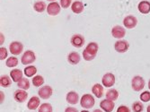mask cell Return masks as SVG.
Returning <instances> with one entry per match:
<instances>
[{
    "mask_svg": "<svg viewBox=\"0 0 150 112\" xmlns=\"http://www.w3.org/2000/svg\"><path fill=\"white\" fill-rule=\"evenodd\" d=\"M93 112H103V111H102L101 109H94Z\"/></svg>",
    "mask_w": 150,
    "mask_h": 112,
    "instance_id": "74e56055",
    "label": "cell"
},
{
    "mask_svg": "<svg viewBox=\"0 0 150 112\" xmlns=\"http://www.w3.org/2000/svg\"><path fill=\"white\" fill-rule=\"evenodd\" d=\"M23 74L21 69H13L10 72V77L12 78L13 82H18L23 79Z\"/></svg>",
    "mask_w": 150,
    "mask_h": 112,
    "instance_id": "9a60e30c",
    "label": "cell"
},
{
    "mask_svg": "<svg viewBox=\"0 0 150 112\" xmlns=\"http://www.w3.org/2000/svg\"><path fill=\"white\" fill-rule=\"evenodd\" d=\"M80 104H81V107H83L84 108H93L95 104L94 97L92 94H84L81 97Z\"/></svg>",
    "mask_w": 150,
    "mask_h": 112,
    "instance_id": "7a4b0ae2",
    "label": "cell"
},
{
    "mask_svg": "<svg viewBox=\"0 0 150 112\" xmlns=\"http://www.w3.org/2000/svg\"><path fill=\"white\" fill-rule=\"evenodd\" d=\"M60 6L57 2H50L47 6V13L50 16H56L60 13Z\"/></svg>",
    "mask_w": 150,
    "mask_h": 112,
    "instance_id": "5b68a950",
    "label": "cell"
},
{
    "mask_svg": "<svg viewBox=\"0 0 150 112\" xmlns=\"http://www.w3.org/2000/svg\"><path fill=\"white\" fill-rule=\"evenodd\" d=\"M12 81L13 80H11V77H9L8 75H1V77H0V85L4 88L10 87L12 85Z\"/></svg>",
    "mask_w": 150,
    "mask_h": 112,
    "instance_id": "7402d4cb",
    "label": "cell"
},
{
    "mask_svg": "<svg viewBox=\"0 0 150 112\" xmlns=\"http://www.w3.org/2000/svg\"><path fill=\"white\" fill-rule=\"evenodd\" d=\"M67 101L69 102V104H74V105L78 103V101H79L78 94L74 91L69 92V93L67 94Z\"/></svg>",
    "mask_w": 150,
    "mask_h": 112,
    "instance_id": "e0dca14e",
    "label": "cell"
},
{
    "mask_svg": "<svg viewBox=\"0 0 150 112\" xmlns=\"http://www.w3.org/2000/svg\"><path fill=\"white\" fill-rule=\"evenodd\" d=\"M81 60L80 55L77 52H71L67 56V61L71 65H77Z\"/></svg>",
    "mask_w": 150,
    "mask_h": 112,
    "instance_id": "ac0fdd59",
    "label": "cell"
},
{
    "mask_svg": "<svg viewBox=\"0 0 150 112\" xmlns=\"http://www.w3.org/2000/svg\"><path fill=\"white\" fill-rule=\"evenodd\" d=\"M65 112H78V110L76 108H72V107H69L65 109Z\"/></svg>",
    "mask_w": 150,
    "mask_h": 112,
    "instance_id": "e575fe53",
    "label": "cell"
},
{
    "mask_svg": "<svg viewBox=\"0 0 150 112\" xmlns=\"http://www.w3.org/2000/svg\"><path fill=\"white\" fill-rule=\"evenodd\" d=\"M53 108L51 104L50 103H43L39 107V112H52Z\"/></svg>",
    "mask_w": 150,
    "mask_h": 112,
    "instance_id": "83f0119b",
    "label": "cell"
},
{
    "mask_svg": "<svg viewBox=\"0 0 150 112\" xmlns=\"http://www.w3.org/2000/svg\"><path fill=\"white\" fill-rule=\"evenodd\" d=\"M146 111H147V112H150V105L147 107V108H146Z\"/></svg>",
    "mask_w": 150,
    "mask_h": 112,
    "instance_id": "f35d334b",
    "label": "cell"
},
{
    "mask_svg": "<svg viewBox=\"0 0 150 112\" xmlns=\"http://www.w3.org/2000/svg\"><path fill=\"white\" fill-rule=\"evenodd\" d=\"M48 1H50V2H55L56 0H48Z\"/></svg>",
    "mask_w": 150,
    "mask_h": 112,
    "instance_id": "ab89813d",
    "label": "cell"
},
{
    "mask_svg": "<svg viewBox=\"0 0 150 112\" xmlns=\"http://www.w3.org/2000/svg\"><path fill=\"white\" fill-rule=\"evenodd\" d=\"M102 82H103V85L104 87H107V88L112 87L114 85V83H115V76H114V75L112 74V73L105 74L102 78Z\"/></svg>",
    "mask_w": 150,
    "mask_h": 112,
    "instance_id": "8992f818",
    "label": "cell"
},
{
    "mask_svg": "<svg viewBox=\"0 0 150 112\" xmlns=\"http://www.w3.org/2000/svg\"><path fill=\"white\" fill-rule=\"evenodd\" d=\"M40 100L38 97L33 96L29 100L28 103H27V108L30 110H34L38 108V107H40Z\"/></svg>",
    "mask_w": 150,
    "mask_h": 112,
    "instance_id": "2e32d148",
    "label": "cell"
},
{
    "mask_svg": "<svg viewBox=\"0 0 150 112\" xmlns=\"http://www.w3.org/2000/svg\"><path fill=\"white\" fill-rule=\"evenodd\" d=\"M71 5V0H60V6L62 8H69Z\"/></svg>",
    "mask_w": 150,
    "mask_h": 112,
    "instance_id": "d6a6232c",
    "label": "cell"
},
{
    "mask_svg": "<svg viewBox=\"0 0 150 112\" xmlns=\"http://www.w3.org/2000/svg\"><path fill=\"white\" fill-rule=\"evenodd\" d=\"M131 87L135 92L142 91L145 87V80L139 75L134 76L131 81Z\"/></svg>",
    "mask_w": 150,
    "mask_h": 112,
    "instance_id": "3957f363",
    "label": "cell"
},
{
    "mask_svg": "<svg viewBox=\"0 0 150 112\" xmlns=\"http://www.w3.org/2000/svg\"><path fill=\"white\" fill-rule=\"evenodd\" d=\"M23 73L27 77H33L37 73V68L34 66H28L24 68Z\"/></svg>",
    "mask_w": 150,
    "mask_h": 112,
    "instance_id": "cb8c5ba5",
    "label": "cell"
},
{
    "mask_svg": "<svg viewBox=\"0 0 150 112\" xmlns=\"http://www.w3.org/2000/svg\"><path fill=\"white\" fill-rule=\"evenodd\" d=\"M117 112H131L130 109L127 107V106H124V105H121L117 109Z\"/></svg>",
    "mask_w": 150,
    "mask_h": 112,
    "instance_id": "836d02e7",
    "label": "cell"
},
{
    "mask_svg": "<svg viewBox=\"0 0 150 112\" xmlns=\"http://www.w3.org/2000/svg\"><path fill=\"white\" fill-rule=\"evenodd\" d=\"M0 102H1V104L4 102V100H5V94H4V92H0Z\"/></svg>",
    "mask_w": 150,
    "mask_h": 112,
    "instance_id": "d590c367",
    "label": "cell"
},
{
    "mask_svg": "<svg viewBox=\"0 0 150 112\" xmlns=\"http://www.w3.org/2000/svg\"><path fill=\"white\" fill-rule=\"evenodd\" d=\"M33 8L37 13H42L45 11V9H47V6L43 1H37L33 5Z\"/></svg>",
    "mask_w": 150,
    "mask_h": 112,
    "instance_id": "d4e9b609",
    "label": "cell"
},
{
    "mask_svg": "<svg viewBox=\"0 0 150 112\" xmlns=\"http://www.w3.org/2000/svg\"><path fill=\"white\" fill-rule=\"evenodd\" d=\"M84 8H85L84 4L80 1H75L71 6V10L75 13H81L84 11Z\"/></svg>",
    "mask_w": 150,
    "mask_h": 112,
    "instance_id": "44dd1931",
    "label": "cell"
},
{
    "mask_svg": "<svg viewBox=\"0 0 150 112\" xmlns=\"http://www.w3.org/2000/svg\"><path fill=\"white\" fill-rule=\"evenodd\" d=\"M81 112H89V111L88 110H82Z\"/></svg>",
    "mask_w": 150,
    "mask_h": 112,
    "instance_id": "b9f144b4",
    "label": "cell"
},
{
    "mask_svg": "<svg viewBox=\"0 0 150 112\" xmlns=\"http://www.w3.org/2000/svg\"><path fill=\"white\" fill-rule=\"evenodd\" d=\"M118 97H119V92L115 89H111L106 92V99L107 100L114 101L118 99Z\"/></svg>",
    "mask_w": 150,
    "mask_h": 112,
    "instance_id": "603a6c76",
    "label": "cell"
},
{
    "mask_svg": "<svg viewBox=\"0 0 150 112\" xmlns=\"http://www.w3.org/2000/svg\"><path fill=\"white\" fill-rule=\"evenodd\" d=\"M9 50L11 54H13V56H18L23 52V45L21 42H19V41H13L9 45Z\"/></svg>",
    "mask_w": 150,
    "mask_h": 112,
    "instance_id": "52a82bcc",
    "label": "cell"
},
{
    "mask_svg": "<svg viewBox=\"0 0 150 112\" xmlns=\"http://www.w3.org/2000/svg\"><path fill=\"white\" fill-rule=\"evenodd\" d=\"M99 47L96 42H90L83 51V58L86 61H92L96 57Z\"/></svg>",
    "mask_w": 150,
    "mask_h": 112,
    "instance_id": "6da1fadb",
    "label": "cell"
},
{
    "mask_svg": "<svg viewBox=\"0 0 150 112\" xmlns=\"http://www.w3.org/2000/svg\"><path fill=\"white\" fill-rule=\"evenodd\" d=\"M44 83V78L42 75H36L33 78V85L35 87H40L43 85Z\"/></svg>",
    "mask_w": 150,
    "mask_h": 112,
    "instance_id": "4316f807",
    "label": "cell"
},
{
    "mask_svg": "<svg viewBox=\"0 0 150 112\" xmlns=\"http://www.w3.org/2000/svg\"><path fill=\"white\" fill-rule=\"evenodd\" d=\"M13 98H15V101L16 102H19V103H23L24 102L27 98H28V93L25 92V90H16L13 93Z\"/></svg>",
    "mask_w": 150,
    "mask_h": 112,
    "instance_id": "30bf717a",
    "label": "cell"
},
{
    "mask_svg": "<svg viewBox=\"0 0 150 112\" xmlns=\"http://www.w3.org/2000/svg\"><path fill=\"white\" fill-rule=\"evenodd\" d=\"M70 42L76 48H82L85 45V38L81 34H75L71 37Z\"/></svg>",
    "mask_w": 150,
    "mask_h": 112,
    "instance_id": "9c48e42d",
    "label": "cell"
},
{
    "mask_svg": "<svg viewBox=\"0 0 150 112\" xmlns=\"http://www.w3.org/2000/svg\"><path fill=\"white\" fill-rule=\"evenodd\" d=\"M52 93H53V90L50 85H44L42 88H40V90L38 91V94L40 98H42L43 100L50 99Z\"/></svg>",
    "mask_w": 150,
    "mask_h": 112,
    "instance_id": "ba28073f",
    "label": "cell"
},
{
    "mask_svg": "<svg viewBox=\"0 0 150 112\" xmlns=\"http://www.w3.org/2000/svg\"><path fill=\"white\" fill-rule=\"evenodd\" d=\"M139 99L143 102H148L150 101V92L146 91V92H142L139 96Z\"/></svg>",
    "mask_w": 150,
    "mask_h": 112,
    "instance_id": "4dcf8cb0",
    "label": "cell"
},
{
    "mask_svg": "<svg viewBox=\"0 0 150 112\" xmlns=\"http://www.w3.org/2000/svg\"><path fill=\"white\" fill-rule=\"evenodd\" d=\"M139 11L143 15H147L150 12V2L148 1H141L138 6Z\"/></svg>",
    "mask_w": 150,
    "mask_h": 112,
    "instance_id": "d6986e66",
    "label": "cell"
},
{
    "mask_svg": "<svg viewBox=\"0 0 150 112\" xmlns=\"http://www.w3.org/2000/svg\"><path fill=\"white\" fill-rule=\"evenodd\" d=\"M36 59V57H35V54L33 51L32 50H26L23 57L21 58V61H22V64L23 65H30V64H33Z\"/></svg>",
    "mask_w": 150,
    "mask_h": 112,
    "instance_id": "277c9868",
    "label": "cell"
},
{
    "mask_svg": "<svg viewBox=\"0 0 150 112\" xmlns=\"http://www.w3.org/2000/svg\"><path fill=\"white\" fill-rule=\"evenodd\" d=\"M4 41H5V38H4V34L1 32L0 33V44H3L4 43Z\"/></svg>",
    "mask_w": 150,
    "mask_h": 112,
    "instance_id": "8d00e7d4",
    "label": "cell"
},
{
    "mask_svg": "<svg viewBox=\"0 0 150 112\" xmlns=\"http://www.w3.org/2000/svg\"><path fill=\"white\" fill-rule=\"evenodd\" d=\"M17 86L22 90H28L30 88V82L27 78H23L20 82H17Z\"/></svg>",
    "mask_w": 150,
    "mask_h": 112,
    "instance_id": "484cf974",
    "label": "cell"
},
{
    "mask_svg": "<svg viewBox=\"0 0 150 112\" xmlns=\"http://www.w3.org/2000/svg\"><path fill=\"white\" fill-rule=\"evenodd\" d=\"M123 24L125 28L128 29H133L138 24V19L133 15H128L123 20Z\"/></svg>",
    "mask_w": 150,
    "mask_h": 112,
    "instance_id": "7c38bea8",
    "label": "cell"
},
{
    "mask_svg": "<svg viewBox=\"0 0 150 112\" xmlns=\"http://www.w3.org/2000/svg\"><path fill=\"white\" fill-rule=\"evenodd\" d=\"M114 102L110 100H103L101 101L100 103V107L103 110H104L105 112H112L114 108Z\"/></svg>",
    "mask_w": 150,
    "mask_h": 112,
    "instance_id": "5bb4252c",
    "label": "cell"
},
{
    "mask_svg": "<svg viewBox=\"0 0 150 112\" xmlns=\"http://www.w3.org/2000/svg\"><path fill=\"white\" fill-rule=\"evenodd\" d=\"M7 67H15L18 65V59L16 57H10L6 63Z\"/></svg>",
    "mask_w": 150,
    "mask_h": 112,
    "instance_id": "f1b7e54d",
    "label": "cell"
},
{
    "mask_svg": "<svg viewBox=\"0 0 150 112\" xmlns=\"http://www.w3.org/2000/svg\"><path fill=\"white\" fill-rule=\"evenodd\" d=\"M129 43L126 40H118L114 44V49L119 53H125L129 49Z\"/></svg>",
    "mask_w": 150,
    "mask_h": 112,
    "instance_id": "8fae6325",
    "label": "cell"
},
{
    "mask_svg": "<svg viewBox=\"0 0 150 112\" xmlns=\"http://www.w3.org/2000/svg\"><path fill=\"white\" fill-rule=\"evenodd\" d=\"M7 55H8V52L6 48H4V47L0 48V59L1 60L6 59L7 58Z\"/></svg>",
    "mask_w": 150,
    "mask_h": 112,
    "instance_id": "1f68e13d",
    "label": "cell"
},
{
    "mask_svg": "<svg viewBox=\"0 0 150 112\" xmlns=\"http://www.w3.org/2000/svg\"><path fill=\"white\" fill-rule=\"evenodd\" d=\"M126 34V31L122 26L116 25L112 28V35L116 39H122Z\"/></svg>",
    "mask_w": 150,
    "mask_h": 112,
    "instance_id": "4fadbf2b",
    "label": "cell"
},
{
    "mask_svg": "<svg viewBox=\"0 0 150 112\" xmlns=\"http://www.w3.org/2000/svg\"><path fill=\"white\" fill-rule=\"evenodd\" d=\"M92 92L96 98H102L103 95V87L100 83H95L92 88Z\"/></svg>",
    "mask_w": 150,
    "mask_h": 112,
    "instance_id": "ffe728a7",
    "label": "cell"
},
{
    "mask_svg": "<svg viewBox=\"0 0 150 112\" xmlns=\"http://www.w3.org/2000/svg\"><path fill=\"white\" fill-rule=\"evenodd\" d=\"M144 109V106L140 101H135L132 104V111L133 112H142Z\"/></svg>",
    "mask_w": 150,
    "mask_h": 112,
    "instance_id": "f546056e",
    "label": "cell"
},
{
    "mask_svg": "<svg viewBox=\"0 0 150 112\" xmlns=\"http://www.w3.org/2000/svg\"><path fill=\"white\" fill-rule=\"evenodd\" d=\"M148 88H149V90H150V80H149V82H148Z\"/></svg>",
    "mask_w": 150,
    "mask_h": 112,
    "instance_id": "60d3db41",
    "label": "cell"
}]
</instances>
